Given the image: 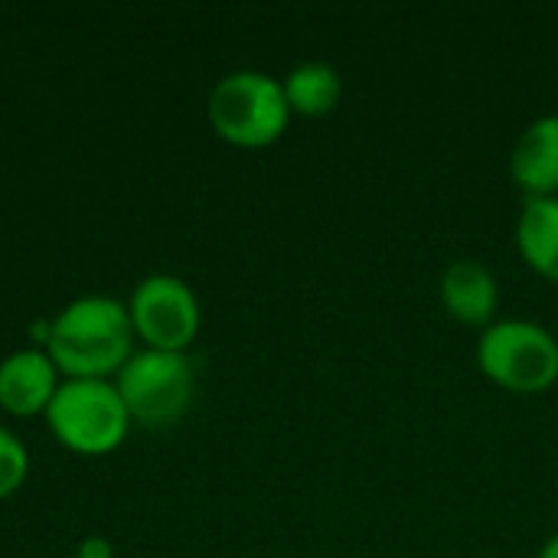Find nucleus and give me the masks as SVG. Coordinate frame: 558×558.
<instances>
[{
    "mask_svg": "<svg viewBox=\"0 0 558 558\" xmlns=\"http://www.w3.org/2000/svg\"><path fill=\"white\" fill-rule=\"evenodd\" d=\"M114 389L131 422L154 428L186 415L196 392V373L186 353L144 350L121 366Z\"/></svg>",
    "mask_w": 558,
    "mask_h": 558,
    "instance_id": "39448f33",
    "label": "nucleus"
},
{
    "mask_svg": "<svg viewBox=\"0 0 558 558\" xmlns=\"http://www.w3.org/2000/svg\"><path fill=\"white\" fill-rule=\"evenodd\" d=\"M481 373L504 392L543 396L558 383V337L526 317H500L477 340Z\"/></svg>",
    "mask_w": 558,
    "mask_h": 558,
    "instance_id": "7ed1b4c3",
    "label": "nucleus"
},
{
    "mask_svg": "<svg viewBox=\"0 0 558 558\" xmlns=\"http://www.w3.org/2000/svg\"><path fill=\"white\" fill-rule=\"evenodd\" d=\"M78 558H114V549H111L108 539L88 536V539H82V546H78Z\"/></svg>",
    "mask_w": 558,
    "mask_h": 558,
    "instance_id": "ddd939ff",
    "label": "nucleus"
},
{
    "mask_svg": "<svg viewBox=\"0 0 558 558\" xmlns=\"http://www.w3.org/2000/svg\"><path fill=\"white\" fill-rule=\"evenodd\" d=\"M206 118L222 141L255 150L281 141L294 114L288 108L281 78L258 69H239L209 88Z\"/></svg>",
    "mask_w": 558,
    "mask_h": 558,
    "instance_id": "f03ea898",
    "label": "nucleus"
},
{
    "mask_svg": "<svg viewBox=\"0 0 558 558\" xmlns=\"http://www.w3.org/2000/svg\"><path fill=\"white\" fill-rule=\"evenodd\" d=\"M134 327L121 301L88 294L62 307L49 330V360L69 379H105L131 360Z\"/></svg>",
    "mask_w": 558,
    "mask_h": 558,
    "instance_id": "f257e3e1",
    "label": "nucleus"
},
{
    "mask_svg": "<svg viewBox=\"0 0 558 558\" xmlns=\"http://www.w3.org/2000/svg\"><path fill=\"white\" fill-rule=\"evenodd\" d=\"M510 177L526 199L558 196V114L530 121L510 150Z\"/></svg>",
    "mask_w": 558,
    "mask_h": 558,
    "instance_id": "6e6552de",
    "label": "nucleus"
},
{
    "mask_svg": "<svg viewBox=\"0 0 558 558\" xmlns=\"http://www.w3.org/2000/svg\"><path fill=\"white\" fill-rule=\"evenodd\" d=\"M131 327L147 343V350L186 353L199 333V301L193 288L173 275H150L134 288L131 298Z\"/></svg>",
    "mask_w": 558,
    "mask_h": 558,
    "instance_id": "423d86ee",
    "label": "nucleus"
},
{
    "mask_svg": "<svg viewBox=\"0 0 558 558\" xmlns=\"http://www.w3.org/2000/svg\"><path fill=\"white\" fill-rule=\"evenodd\" d=\"M56 363L43 350H20L0 363V409L10 415H39L49 409L59 383Z\"/></svg>",
    "mask_w": 558,
    "mask_h": 558,
    "instance_id": "1a4fd4ad",
    "label": "nucleus"
},
{
    "mask_svg": "<svg viewBox=\"0 0 558 558\" xmlns=\"http://www.w3.org/2000/svg\"><path fill=\"white\" fill-rule=\"evenodd\" d=\"M517 252L526 268L558 284V196L523 203L517 219Z\"/></svg>",
    "mask_w": 558,
    "mask_h": 558,
    "instance_id": "9d476101",
    "label": "nucleus"
},
{
    "mask_svg": "<svg viewBox=\"0 0 558 558\" xmlns=\"http://www.w3.org/2000/svg\"><path fill=\"white\" fill-rule=\"evenodd\" d=\"M281 88H284L291 114H301V118H327L343 101V75L337 65L324 59L298 62L281 78Z\"/></svg>",
    "mask_w": 558,
    "mask_h": 558,
    "instance_id": "9b49d317",
    "label": "nucleus"
},
{
    "mask_svg": "<svg viewBox=\"0 0 558 558\" xmlns=\"http://www.w3.org/2000/svg\"><path fill=\"white\" fill-rule=\"evenodd\" d=\"M536 558H558V533L556 536H549V539L543 543V549H539V556Z\"/></svg>",
    "mask_w": 558,
    "mask_h": 558,
    "instance_id": "4468645a",
    "label": "nucleus"
},
{
    "mask_svg": "<svg viewBox=\"0 0 558 558\" xmlns=\"http://www.w3.org/2000/svg\"><path fill=\"white\" fill-rule=\"evenodd\" d=\"M46 422L69 451L98 458L124 441L131 415L108 379H65L46 409Z\"/></svg>",
    "mask_w": 558,
    "mask_h": 558,
    "instance_id": "20e7f679",
    "label": "nucleus"
},
{
    "mask_svg": "<svg viewBox=\"0 0 558 558\" xmlns=\"http://www.w3.org/2000/svg\"><path fill=\"white\" fill-rule=\"evenodd\" d=\"M441 307L451 320L464 327L487 330L494 320H500V284L494 271L477 258H458L441 271L438 281Z\"/></svg>",
    "mask_w": 558,
    "mask_h": 558,
    "instance_id": "0eeeda50",
    "label": "nucleus"
},
{
    "mask_svg": "<svg viewBox=\"0 0 558 558\" xmlns=\"http://www.w3.org/2000/svg\"><path fill=\"white\" fill-rule=\"evenodd\" d=\"M26 471H29L26 448L20 445L16 435L0 428V500H7L10 494L20 490V484L26 481Z\"/></svg>",
    "mask_w": 558,
    "mask_h": 558,
    "instance_id": "f8f14e48",
    "label": "nucleus"
}]
</instances>
